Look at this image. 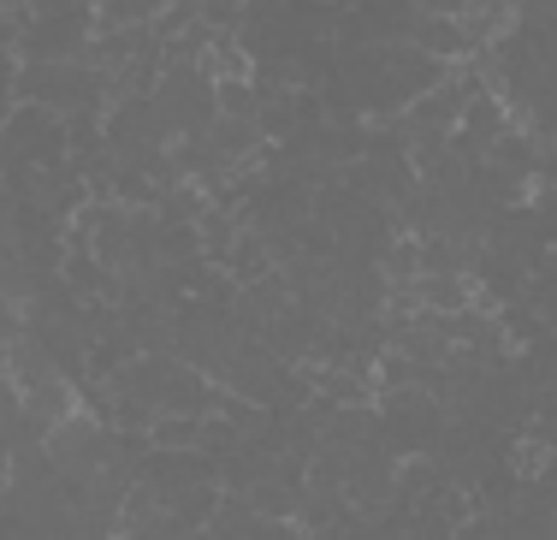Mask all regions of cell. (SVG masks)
<instances>
[{
  "mask_svg": "<svg viewBox=\"0 0 557 540\" xmlns=\"http://www.w3.org/2000/svg\"><path fill=\"white\" fill-rule=\"evenodd\" d=\"M12 333V315H7V303H0V339H7Z\"/></svg>",
  "mask_w": 557,
  "mask_h": 540,
  "instance_id": "1",
  "label": "cell"
}]
</instances>
